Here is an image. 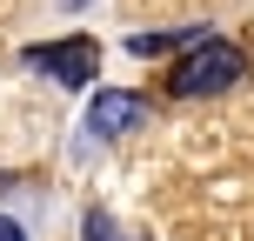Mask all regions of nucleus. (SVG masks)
Instances as JSON below:
<instances>
[{
	"instance_id": "1",
	"label": "nucleus",
	"mask_w": 254,
	"mask_h": 241,
	"mask_svg": "<svg viewBox=\"0 0 254 241\" xmlns=\"http://www.w3.org/2000/svg\"><path fill=\"white\" fill-rule=\"evenodd\" d=\"M248 74V54L234 47V40H194L188 54L174 61V74H167V94L174 101H201V94H228L234 80Z\"/></svg>"
},
{
	"instance_id": "2",
	"label": "nucleus",
	"mask_w": 254,
	"mask_h": 241,
	"mask_svg": "<svg viewBox=\"0 0 254 241\" xmlns=\"http://www.w3.org/2000/svg\"><path fill=\"white\" fill-rule=\"evenodd\" d=\"M20 61L40 67V74H54L61 87H87V80L101 74V47H94L87 34H74V40H40V47H27Z\"/></svg>"
},
{
	"instance_id": "3",
	"label": "nucleus",
	"mask_w": 254,
	"mask_h": 241,
	"mask_svg": "<svg viewBox=\"0 0 254 241\" xmlns=\"http://www.w3.org/2000/svg\"><path fill=\"white\" fill-rule=\"evenodd\" d=\"M147 114L154 107L140 101V94H94V107H87V127L94 134H134V127H147Z\"/></svg>"
},
{
	"instance_id": "4",
	"label": "nucleus",
	"mask_w": 254,
	"mask_h": 241,
	"mask_svg": "<svg viewBox=\"0 0 254 241\" xmlns=\"http://www.w3.org/2000/svg\"><path fill=\"white\" fill-rule=\"evenodd\" d=\"M80 235H87V241H147V235H127L114 215H101V208H94V215L80 221Z\"/></svg>"
},
{
	"instance_id": "5",
	"label": "nucleus",
	"mask_w": 254,
	"mask_h": 241,
	"mask_svg": "<svg viewBox=\"0 0 254 241\" xmlns=\"http://www.w3.org/2000/svg\"><path fill=\"white\" fill-rule=\"evenodd\" d=\"M181 40H201V27H188V34H134L127 47H134V54H174Z\"/></svg>"
},
{
	"instance_id": "6",
	"label": "nucleus",
	"mask_w": 254,
	"mask_h": 241,
	"mask_svg": "<svg viewBox=\"0 0 254 241\" xmlns=\"http://www.w3.org/2000/svg\"><path fill=\"white\" fill-rule=\"evenodd\" d=\"M0 241H27V235H20V221H7V215H0Z\"/></svg>"
},
{
	"instance_id": "7",
	"label": "nucleus",
	"mask_w": 254,
	"mask_h": 241,
	"mask_svg": "<svg viewBox=\"0 0 254 241\" xmlns=\"http://www.w3.org/2000/svg\"><path fill=\"white\" fill-rule=\"evenodd\" d=\"M61 7H87V0H61Z\"/></svg>"
}]
</instances>
